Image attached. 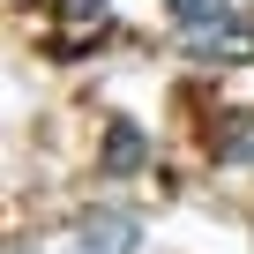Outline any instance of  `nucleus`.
I'll return each mask as SVG.
<instances>
[{"label":"nucleus","instance_id":"obj_1","mask_svg":"<svg viewBox=\"0 0 254 254\" xmlns=\"http://www.w3.org/2000/svg\"><path fill=\"white\" fill-rule=\"evenodd\" d=\"M187 60H194V67H239V60H254V23L217 15V23L187 30Z\"/></svg>","mask_w":254,"mask_h":254},{"label":"nucleus","instance_id":"obj_2","mask_svg":"<svg viewBox=\"0 0 254 254\" xmlns=\"http://www.w3.org/2000/svg\"><path fill=\"white\" fill-rule=\"evenodd\" d=\"M135 239H142V217L135 209H82V224H75V247L82 254H135Z\"/></svg>","mask_w":254,"mask_h":254},{"label":"nucleus","instance_id":"obj_3","mask_svg":"<svg viewBox=\"0 0 254 254\" xmlns=\"http://www.w3.org/2000/svg\"><path fill=\"white\" fill-rule=\"evenodd\" d=\"M142 157H150L142 127H135V120H112V127H105V172H135Z\"/></svg>","mask_w":254,"mask_h":254},{"label":"nucleus","instance_id":"obj_4","mask_svg":"<svg viewBox=\"0 0 254 254\" xmlns=\"http://www.w3.org/2000/svg\"><path fill=\"white\" fill-rule=\"evenodd\" d=\"M217 157H224V165H254V112H232V120H224Z\"/></svg>","mask_w":254,"mask_h":254},{"label":"nucleus","instance_id":"obj_5","mask_svg":"<svg viewBox=\"0 0 254 254\" xmlns=\"http://www.w3.org/2000/svg\"><path fill=\"white\" fill-rule=\"evenodd\" d=\"M165 8H172V23H180V30H202V23H217V15H224V0H165Z\"/></svg>","mask_w":254,"mask_h":254},{"label":"nucleus","instance_id":"obj_6","mask_svg":"<svg viewBox=\"0 0 254 254\" xmlns=\"http://www.w3.org/2000/svg\"><path fill=\"white\" fill-rule=\"evenodd\" d=\"M105 8H112V0H60V15H67V23H90V30L105 23Z\"/></svg>","mask_w":254,"mask_h":254}]
</instances>
